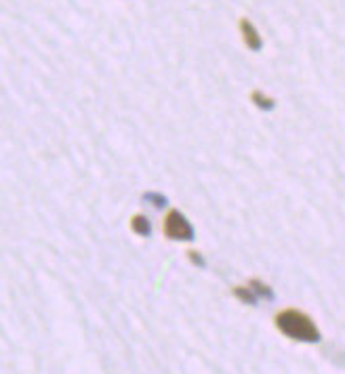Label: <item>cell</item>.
I'll list each match as a JSON object with an SVG mask.
<instances>
[{"instance_id":"1","label":"cell","mask_w":345,"mask_h":374,"mask_svg":"<svg viewBox=\"0 0 345 374\" xmlns=\"http://www.w3.org/2000/svg\"><path fill=\"white\" fill-rule=\"evenodd\" d=\"M274 324L278 328L280 334H284L291 341H299V343H318L322 339L318 326L314 324V320L301 311V309H280L274 315Z\"/></svg>"},{"instance_id":"2","label":"cell","mask_w":345,"mask_h":374,"mask_svg":"<svg viewBox=\"0 0 345 374\" xmlns=\"http://www.w3.org/2000/svg\"><path fill=\"white\" fill-rule=\"evenodd\" d=\"M163 231L172 242H192L196 238V229L192 221L177 208H171L163 221Z\"/></svg>"},{"instance_id":"3","label":"cell","mask_w":345,"mask_h":374,"mask_svg":"<svg viewBox=\"0 0 345 374\" xmlns=\"http://www.w3.org/2000/svg\"><path fill=\"white\" fill-rule=\"evenodd\" d=\"M240 34H242V40H245L247 49H251L253 53H259L263 49V38L259 36L257 28L251 19H247V17L240 19Z\"/></svg>"},{"instance_id":"4","label":"cell","mask_w":345,"mask_h":374,"mask_svg":"<svg viewBox=\"0 0 345 374\" xmlns=\"http://www.w3.org/2000/svg\"><path fill=\"white\" fill-rule=\"evenodd\" d=\"M131 229H133V234L146 238V236L152 234V223H150V219H148L146 215H135V217L131 219Z\"/></svg>"},{"instance_id":"5","label":"cell","mask_w":345,"mask_h":374,"mask_svg":"<svg viewBox=\"0 0 345 374\" xmlns=\"http://www.w3.org/2000/svg\"><path fill=\"white\" fill-rule=\"evenodd\" d=\"M232 294H234L238 301H242L245 305H257L259 303V296L253 292L251 286H236V288L232 290Z\"/></svg>"},{"instance_id":"6","label":"cell","mask_w":345,"mask_h":374,"mask_svg":"<svg viewBox=\"0 0 345 374\" xmlns=\"http://www.w3.org/2000/svg\"><path fill=\"white\" fill-rule=\"evenodd\" d=\"M251 101L257 105L259 109H263V111H271V109L276 107V101H274L271 97H267V95L263 93L261 89L251 91Z\"/></svg>"},{"instance_id":"7","label":"cell","mask_w":345,"mask_h":374,"mask_svg":"<svg viewBox=\"0 0 345 374\" xmlns=\"http://www.w3.org/2000/svg\"><path fill=\"white\" fill-rule=\"evenodd\" d=\"M247 286H251L253 288V292L257 294L259 298H267V301H274V292H271V288L265 284V282H261L259 278H253V280H249Z\"/></svg>"},{"instance_id":"8","label":"cell","mask_w":345,"mask_h":374,"mask_svg":"<svg viewBox=\"0 0 345 374\" xmlns=\"http://www.w3.org/2000/svg\"><path fill=\"white\" fill-rule=\"evenodd\" d=\"M144 200H150V202L154 204V208H163V206L169 204V200H167L163 193H156V191H148V193H144Z\"/></svg>"},{"instance_id":"9","label":"cell","mask_w":345,"mask_h":374,"mask_svg":"<svg viewBox=\"0 0 345 374\" xmlns=\"http://www.w3.org/2000/svg\"><path fill=\"white\" fill-rule=\"evenodd\" d=\"M187 259H189V263L194 267H206V261H204V257L198 251H187Z\"/></svg>"}]
</instances>
